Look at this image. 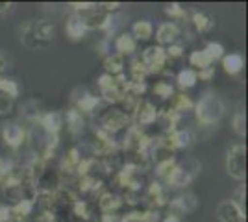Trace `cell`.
I'll return each instance as SVG.
<instances>
[{"instance_id": "f35d334b", "label": "cell", "mask_w": 248, "mask_h": 222, "mask_svg": "<svg viewBox=\"0 0 248 222\" xmlns=\"http://www.w3.org/2000/svg\"><path fill=\"white\" fill-rule=\"evenodd\" d=\"M245 198H247V189H245V185H241L237 191H235V194H233V198H230L232 202H235L241 209H245Z\"/></svg>"}, {"instance_id": "4316f807", "label": "cell", "mask_w": 248, "mask_h": 222, "mask_svg": "<svg viewBox=\"0 0 248 222\" xmlns=\"http://www.w3.org/2000/svg\"><path fill=\"white\" fill-rule=\"evenodd\" d=\"M193 100L189 98L187 95H176L172 96V100H170V109L176 111V113H184V111H189V109H193Z\"/></svg>"}, {"instance_id": "60d3db41", "label": "cell", "mask_w": 248, "mask_h": 222, "mask_svg": "<svg viewBox=\"0 0 248 222\" xmlns=\"http://www.w3.org/2000/svg\"><path fill=\"white\" fill-rule=\"evenodd\" d=\"M11 109H13V100L0 95V115H8V113H11Z\"/></svg>"}, {"instance_id": "b9f144b4", "label": "cell", "mask_w": 248, "mask_h": 222, "mask_svg": "<svg viewBox=\"0 0 248 222\" xmlns=\"http://www.w3.org/2000/svg\"><path fill=\"white\" fill-rule=\"evenodd\" d=\"M167 58L169 59H172V58H180L182 54H184V46L182 44H169V48L165 50Z\"/></svg>"}, {"instance_id": "d6a6232c", "label": "cell", "mask_w": 248, "mask_h": 222, "mask_svg": "<svg viewBox=\"0 0 248 222\" xmlns=\"http://www.w3.org/2000/svg\"><path fill=\"white\" fill-rule=\"evenodd\" d=\"M130 74H132V78L130 80H135V82H145V78L148 76V71H146V67L141 63V59H137L132 63L130 67Z\"/></svg>"}, {"instance_id": "5b68a950", "label": "cell", "mask_w": 248, "mask_h": 222, "mask_svg": "<svg viewBox=\"0 0 248 222\" xmlns=\"http://www.w3.org/2000/svg\"><path fill=\"white\" fill-rule=\"evenodd\" d=\"M169 61V58H167L165 54V48L163 46H148L143 56H141V63L146 67V71L148 74H155V73H161L163 71V67L167 65Z\"/></svg>"}, {"instance_id": "f1b7e54d", "label": "cell", "mask_w": 248, "mask_h": 222, "mask_svg": "<svg viewBox=\"0 0 248 222\" xmlns=\"http://www.w3.org/2000/svg\"><path fill=\"white\" fill-rule=\"evenodd\" d=\"M80 152H78V148H71L69 152H67V156L63 159V172H74L76 167H78V163H80Z\"/></svg>"}, {"instance_id": "816d5d0a", "label": "cell", "mask_w": 248, "mask_h": 222, "mask_svg": "<svg viewBox=\"0 0 248 222\" xmlns=\"http://www.w3.org/2000/svg\"><path fill=\"white\" fill-rule=\"evenodd\" d=\"M10 222H19V221H15V219H11V221Z\"/></svg>"}, {"instance_id": "8fae6325", "label": "cell", "mask_w": 248, "mask_h": 222, "mask_svg": "<svg viewBox=\"0 0 248 222\" xmlns=\"http://www.w3.org/2000/svg\"><path fill=\"white\" fill-rule=\"evenodd\" d=\"M65 32L73 41H80L83 35L89 32V28H87V24L80 13H73L65 22Z\"/></svg>"}, {"instance_id": "d590c367", "label": "cell", "mask_w": 248, "mask_h": 222, "mask_svg": "<svg viewBox=\"0 0 248 222\" xmlns=\"http://www.w3.org/2000/svg\"><path fill=\"white\" fill-rule=\"evenodd\" d=\"M165 13H167V15H170V17H174V19H186V17H187L186 8H182L178 2L169 4V6L165 8Z\"/></svg>"}, {"instance_id": "d6986e66", "label": "cell", "mask_w": 248, "mask_h": 222, "mask_svg": "<svg viewBox=\"0 0 248 222\" xmlns=\"http://www.w3.org/2000/svg\"><path fill=\"white\" fill-rule=\"evenodd\" d=\"M74 102H76V109L80 113H93L96 106H98V96L83 93L80 98H74Z\"/></svg>"}, {"instance_id": "2e32d148", "label": "cell", "mask_w": 248, "mask_h": 222, "mask_svg": "<svg viewBox=\"0 0 248 222\" xmlns=\"http://www.w3.org/2000/svg\"><path fill=\"white\" fill-rule=\"evenodd\" d=\"M65 120H67V128H69V132L73 133V135H80L83 130V117L82 113L76 109V107H73V109H69L67 113H65Z\"/></svg>"}, {"instance_id": "7c38bea8", "label": "cell", "mask_w": 248, "mask_h": 222, "mask_svg": "<svg viewBox=\"0 0 248 222\" xmlns=\"http://www.w3.org/2000/svg\"><path fill=\"white\" fill-rule=\"evenodd\" d=\"M178 35H180V28L176 26L174 22H163V24H159L157 26V32H155L159 46H163V44H174Z\"/></svg>"}, {"instance_id": "52a82bcc", "label": "cell", "mask_w": 248, "mask_h": 222, "mask_svg": "<svg viewBox=\"0 0 248 222\" xmlns=\"http://www.w3.org/2000/svg\"><path fill=\"white\" fill-rule=\"evenodd\" d=\"M2 139H4V143L10 148L17 150V148H21L22 145H24V141H26V130H24L21 124H17V122L4 124V128H2Z\"/></svg>"}, {"instance_id": "7dc6e473", "label": "cell", "mask_w": 248, "mask_h": 222, "mask_svg": "<svg viewBox=\"0 0 248 222\" xmlns=\"http://www.w3.org/2000/svg\"><path fill=\"white\" fill-rule=\"evenodd\" d=\"M10 10H11L10 2H0V15H2V13H8Z\"/></svg>"}, {"instance_id": "8992f818", "label": "cell", "mask_w": 248, "mask_h": 222, "mask_svg": "<svg viewBox=\"0 0 248 222\" xmlns=\"http://www.w3.org/2000/svg\"><path fill=\"white\" fill-rule=\"evenodd\" d=\"M217 219L220 222H245L247 213L245 209H241L235 202L222 200L217 206Z\"/></svg>"}, {"instance_id": "484cf974", "label": "cell", "mask_w": 248, "mask_h": 222, "mask_svg": "<svg viewBox=\"0 0 248 222\" xmlns=\"http://www.w3.org/2000/svg\"><path fill=\"white\" fill-rule=\"evenodd\" d=\"M178 167V163H176L174 159H163V161H159L157 163V167H155V174L161 178L163 181H169V178L172 176V172L176 170Z\"/></svg>"}, {"instance_id": "83f0119b", "label": "cell", "mask_w": 248, "mask_h": 222, "mask_svg": "<svg viewBox=\"0 0 248 222\" xmlns=\"http://www.w3.org/2000/svg\"><path fill=\"white\" fill-rule=\"evenodd\" d=\"M0 95L15 100L19 96V85H17V82L11 80V78H0Z\"/></svg>"}, {"instance_id": "74e56055", "label": "cell", "mask_w": 248, "mask_h": 222, "mask_svg": "<svg viewBox=\"0 0 248 222\" xmlns=\"http://www.w3.org/2000/svg\"><path fill=\"white\" fill-rule=\"evenodd\" d=\"M15 169V165L11 163L10 159L0 158V183H4V180L11 174V170Z\"/></svg>"}, {"instance_id": "44dd1931", "label": "cell", "mask_w": 248, "mask_h": 222, "mask_svg": "<svg viewBox=\"0 0 248 222\" xmlns=\"http://www.w3.org/2000/svg\"><path fill=\"white\" fill-rule=\"evenodd\" d=\"M104 67H106V74H109V76H121L124 71V58L119 56V54L108 56L106 61H104Z\"/></svg>"}, {"instance_id": "603a6c76", "label": "cell", "mask_w": 248, "mask_h": 222, "mask_svg": "<svg viewBox=\"0 0 248 222\" xmlns=\"http://www.w3.org/2000/svg\"><path fill=\"white\" fill-rule=\"evenodd\" d=\"M152 33H154V28H152L150 21L134 22V28H132V37H134V39L146 41V39H150V37H152Z\"/></svg>"}, {"instance_id": "836d02e7", "label": "cell", "mask_w": 248, "mask_h": 222, "mask_svg": "<svg viewBox=\"0 0 248 222\" xmlns=\"http://www.w3.org/2000/svg\"><path fill=\"white\" fill-rule=\"evenodd\" d=\"M232 126H233V130H235V133H237V135L245 137V133H247V117H245L243 111H237V113L233 115Z\"/></svg>"}, {"instance_id": "30bf717a", "label": "cell", "mask_w": 248, "mask_h": 222, "mask_svg": "<svg viewBox=\"0 0 248 222\" xmlns=\"http://www.w3.org/2000/svg\"><path fill=\"white\" fill-rule=\"evenodd\" d=\"M35 122L45 133L58 137V133H60V130L63 126V115L56 113V111H48V113H41V117Z\"/></svg>"}, {"instance_id": "7bdbcfd3", "label": "cell", "mask_w": 248, "mask_h": 222, "mask_svg": "<svg viewBox=\"0 0 248 222\" xmlns=\"http://www.w3.org/2000/svg\"><path fill=\"white\" fill-rule=\"evenodd\" d=\"M157 219H159V213L154 211V209H148V211L143 213L141 222H157Z\"/></svg>"}, {"instance_id": "9a60e30c", "label": "cell", "mask_w": 248, "mask_h": 222, "mask_svg": "<svg viewBox=\"0 0 248 222\" xmlns=\"http://www.w3.org/2000/svg\"><path fill=\"white\" fill-rule=\"evenodd\" d=\"M98 206L102 209L104 215H113L121 206H123V200L117 196V194H111V192H104L98 198Z\"/></svg>"}, {"instance_id": "f907efd6", "label": "cell", "mask_w": 248, "mask_h": 222, "mask_svg": "<svg viewBox=\"0 0 248 222\" xmlns=\"http://www.w3.org/2000/svg\"><path fill=\"white\" fill-rule=\"evenodd\" d=\"M163 222H182V219H180V217H176V215H169Z\"/></svg>"}, {"instance_id": "4dcf8cb0", "label": "cell", "mask_w": 248, "mask_h": 222, "mask_svg": "<svg viewBox=\"0 0 248 222\" xmlns=\"http://www.w3.org/2000/svg\"><path fill=\"white\" fill-rule=\"evenodd\" d=\"M154 95L159 96V98H163V100H169V98H172V96H174V89H172V85L169 84V82L161 80V82H155Z\"/></svg>"}, {"instance_id": "9c48e42d", "label": "cell", "mask_w": 248, "mask_h": 222, "mask_svg": "<svg viewBox=\"0 0 248 222\" xmlns=\"http://www.w3.org/2000/svg\"><path fill=\"white\" fill-rule=\"evenodd\" d=\"M157 107L152 104V102H148V100H145V102H139V106H137V109L134 111V120L137 126H150L152 122H154L155 118H157Z\"/></svg>"}, {"instance_id": "ee69618b", "label": "cell", "mask_w": 248, "mask_h": 222, "mask_svg": "<svg viewBox=\"0 0 248 222\" xmlns=\"http://www.w3.org/2000/svg\"><path fill=\"white\" fill-rule=\"evenodd\" d=\"M11 217V207L10 206H0V222H10Z\"/></svg>"}, {"instance_id": "277c9868", "label": "cell", "mask_w": 248, "mask_h": 222, "mask_svg": "<svg viewBox=\"0 0 248 222\" xmlns=\"http://www.w3.org/2000/svg\"><path fill=\"white\" fill-rule=\"evenodd\" d=\"M130 124V117L123 109H106L100 115V130L108 132L109 135L115 132H121Z\"/></svg>"}, {"instance_id": "ab89813d", "label": "cell", "mask_w": 248, "mask_h": 222, "mask_svg": "<svg viewBox=\"0 0 248 222\" xmlns=\"http://www.w3.org/2000/svg\"><path fill=\"white\" fill-rule=\"evenodd\" d=\"M71 8H74L76 13H85V11L94 10L96 4H93V2H71Z\"/></svg>"}, {"instance_id": "c3c4849f", "label": "cell", "mask_w": 248, "mask_h": 222, "mask_svg": "<svg viewBox=\"0 0 248 222\" xmlns=\"http://www.w3.org/2000/svg\"><path fill=\"white\" fill-rule=\"evenodd\" d=\"M6 67H8V59H6V58H4L2 54H0V73H2V71H4Z\"/></svg>"}, {"instance_id": "ffe728a7", "label": "cell", "mask_w": 248, "mask_h": 222, "mask_svg": "<svg viewBox=\"0 0 248 222\" xmlns=\"http://www.w3.org/2000/svg\"><path fill=\"white\" fill-rule=\"evenodd\" d=\"M176 82H178V87L180 89H191L195 87L198 82V76L195 69H182L178 76H176Z\"/></svg>"}, {"instance_id": "1f68e13d", "label": "cell", "mask_w": 248, "mask_h": 222, "mask_svg": "<svg viewBox=\"0 0 248 222\" xmlns=\"http://www.w3.org/2000/svg\"><path fill=\"white\" fill-rule=\"evenodd\" d=\"M100 185H102L100 180H96L93 174H87V176H82V178H80V189H82L83 192H96V189H98Z\"/></svg>"}, {"instance_id": "6da1fadb", "label": "cell", "mask_w": 248, "mask_h": 222, "mask_svg": "<svg viewBox=\"0 0 248 222\" xmlns=\"http://www.w3.org/2000/svg\"><path fill=\"white\" fill-rule=\"evenodd\" d=\"M56 37V26L46 19L28 21L21 28V41L28 48H46Z\"/></svg>"}, {"instance_id": "e0dca14e", "label": "cell", "mask_w": 248, "mask_h": 222, "mask_svg": "<svg viewBox=\"0 0 248 222\" xmlns=\"http://www.w3.org/2000/svg\"><path fill=\"white\" fill-rule=\"evenodd\" d=\"M33 207H35V202L28 200V198H22V200L15 202V206L11 207V217H13L15 221L22 222L31 211H33Z\"/></svg>"}, {"instance_id": "8d00e7d4", "label": "cell", "mask_w": 248, "mask_h": 222, "mask_svg": "<svg viewBox=\"0 0 248 222\" xmlns=\"http://www.w3.org/2000/svg\"><path fill=\"white\" fill-rule=\"evenodd\" d=\"M73 215L74 217H78V219H82V221H85V219H89V207H87V204L82 200H76L73 204Z\"/></svg>"}, {"instance_id": "ba28073f", "label": "cell", "mask_w": 248, "mask_h": 222, "mask_svg": "<svg viewBox=\"0 0 248 222\" xmlns=\"http://www.w3.org/2000/svg\"><path fill=\"white\" fill-rule=\"evenodd\" d=\"M198 200L195 194H182V196H176L169 202V207H170V215H176L182 219V215L187 213H193L197 209Z\"/></svg>"}, {"instance_id": "3957f363", "label": "cell", "mask_w": 248, "mask_h": 222, "mask_svg": "<svg viewBox=\"0 0 248 222\" xmlns=\"http://www.w3.org/2000/svg\"><path fill=\"white\" fill-rule=\"evenodd\" d=\"M226 172L233 180H245V176H247V147L243 143H237L228 150Z\"/></svg>"}, {"instance_id": "e575fe53", "label": "cell", "mask_w": 248, "mask_h": 222, "mask_svg": "<svg viewBox=\"0 0 248 222\" xmlns=\"http://www.w3.org/2000/svg\"><path fill=\"white\" fill-rule=\"evenodd\" d=\"M204 50H206V54L211 58L213 63H215L217 59H222V58H224V46H222L220 43H209Z\"/></svg>"}, {"instance_id": "5bb4252c", "label": "cell", "mask_w": 248, "mask_h": 222, "mask_svg": "<svg viewBox=\"0 0 248 222\" xmlns=\"http://www.w3.org/2000/svg\"><path fill=\"white\" fill-rule=\"evenodd\" d=\"M137 48V41L132 37V33H121L117 39H115V50L119 56H128V54H134Z\"/></svg>"}, {"instance_id": "f6af8a7d", "label": "cell", "mask_w": 248, "mask_h": 222, "mask_svg": "<svg viewBox=\"0 0 248 222\" xmlns=\"http://www.w3.org/2000/svg\"><path fill=\"white\" fill-rule=\"evenodd\" d=\"M141 217H143V213L132 211V213H128L126 217H123L119 222H141Z\"/></svg>"}, {"instance_id": "cb8c5ba5", "label": "cell", "mask_w": 248, "mask_h": 222, "mask_svg": "<svg viewBox=\"0 0 248 222\" xmlns=\"http://www.w3.org/2000/svg\"><path fill=\"white\" fill-rule=\"evenodd\" d=\"M148 198L154 206H165L167 204V194H165V187L159 183V181H154L150 183L148 187Z\"/></svg>"}, {"instance_id": "f546056e", "label": "cell", "mask_w": 248, "mask_h": 222, "mask_svg": "<svg viewBox=\"0 0 248 222\" xmlns=\"http://www.w3.org/2000/svg\"><path fill=\"white\" fill-rule=\"evenodd\" d=\"M193 24H195V28H197L198 32H207V30H211L213 21L207 17L206 13L195 11V13H193Z\"/></svg>"}, {"instance_id": "681fc988", "label": "cell", "mask_w": 248, "mask_h": 222, "mask_svg": "<svg viewBox=\"0 0 248 222\" xmlns=\"http://www.w3.org/2000/svg\"><path fill=\"white\" fill-rule=\"evenodd\" d=\"M102 222H119L115 219V215H102Z\"/></svg>"}, {"instance_id": "7402d4cb", "label": "cell", "mask_w": 248, "mask_h": 222, "mask_svg": "<svg viewBox=\"0 0 248 222\" xmlns=\"http://www.w3.org/2000/svg\"><path fill=\"white\" fill-rule=\"evenodd\" d=\"M191 180H193V174H191L187 169H184V167H180V165H178L167 183H169L170 187H186Z\"/></svg>"}, {"instance_id": "bcb514c9", "label": "cell", "mask_w": 248, "mask_h": 222, "mask_svg": "<svg viewBox=\"0 0 248 222\" xmlns=\"http://www.w3.org/2000/svg\"><path fill=\"white\" fill-rule=\"evenodd\" d=\"M215 74V67H209V69H204V71H198L197 76L200 80H211Z\"/></svg>"}, {"instance_id": "7a4b0ae2", "label": "cell", "mask_w": 248, "mask_h": 222, "mask_svg": "<svg viewBox=\"0 0 248 222\" xmlns=\"http://www.w3.org/2000/svg\"><path fill=\"white\" fill-rule=\"evenodd\" d=\"M197 120L204 126H213L224 115V102L213 93H206L195 106Z\"/></svg>"}, {"instance_id": "4fadbf2b", "label": "cell", "mask_w": 248, "mask_h": 222, "mask_svg": "<svg viewBox=\"0 0 248 222\" xmlns=\"http://www.w3.org/2000/svg\"><path fill=\"white\" fill-rule=\"evenodd\" d=\"M193 141V135L189 130H172L167 135V143L170 150H178V148H187Z\"/></svg>"}, {"instance_id": "d4e9b609", "label": "cell", "mask_w": 248, "mask_h": 222, "mask_svg": "<svg viewBox=\"0 0 248 222\" xmlns=\"http://www.w3.org/2000/svg\"><path fill=\"white\" fill-rule=\"evenodd\" d=\"M189 61L193 67H197L198 71H204V69H209L213 61H211V58L206 54V50H195V52H191L189 56ZM197 71V73H198Z\"/></svg>"}, {"instance_id": "ac0fdd59", "label": "cell", "mask_w": 248, "mask_h": 222, "mask_svg": "<svg viewBox=\"0 0 248 222\" xmlns=\"http://www.w3.org/2000/svg\"><path fill=\"white\" fill-rule=\"evenodd\" d=\"M222 67H224V71L228 74H239L243 71V67H245V59H243V56L241 54H226L224 58H222Z\"/></svg>"}]
</instances>
